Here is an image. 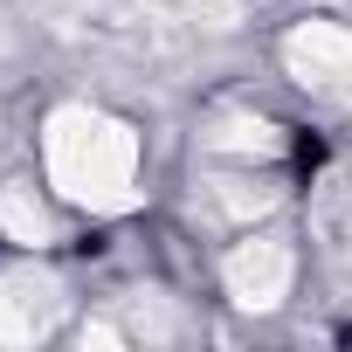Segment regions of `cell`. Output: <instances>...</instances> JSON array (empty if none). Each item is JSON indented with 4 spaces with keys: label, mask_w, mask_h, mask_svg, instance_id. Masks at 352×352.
<instances>
[{
    "label": "cell",
    "mask_w": 352,
    "mask_h": 352,
    "mask_svg": "<svg viewBox=\"0 0 352 352\" xmlns=\"http://www.w3.org/2000/svg\"><path fill=\"white\" fill-rule=\"evenodd\" d=\"M208 201H214V214H228V221H256V214L276 208V187L235 173V180H214V187H208Z\"/></svg>",
    "instance_id": "obj_8"
},
{
    "label": "cell",
    "mask_w": 352,
    "mask_h": 352,
    "mask_svg": "<svg viewBox=\"0 0 352 352\" xmlns=\"http://www.w3.org/2000/svg\"><path fill=\"white\" fill-rule=\"evenodd\" d=\"M63 318V283L42 270H8L0 276V345H35Z\"/></svg>",
    "instance_id": "obj_4"
},
{
    "label": "cell",
    "mask_w": 352,
    "mask_h": 352,
    "mask_svg": "<svg viewBox=\"0 0 352 352\" xmlns=\"http://www.w3.org/2000/svg\"><path fill=\"white\" fill-rule=\"evenodd\" d=\"M0 235H8V242H21V249L56 242V214L42 208L35 180H8V187H0Z\"/></svg>",
    "instance_id": "obj_7"
},
{
    "label": "cell",
    "mask_w": 352,
    "mask_h": 352,
    "mask_svg": "<svg viewBox=\"0 0 352 352\" xmlns=\"http://www.w3.org/2000/svg\"><path fill=\"white\" fill-rule=\"evenodd\" d=\"M290 276H297V256H290V242H276V235H249V242H235L228 263H221V283H228V297H235L242 311H276V304L290 297Z\"/></svg>",
    "instance_id": "obj_3"
},
{
    "label": "cell",
    "mask_w": 352,
    "mask_h": 352,
    "mask_svg": "<svg viewBox=\"0 0 352 352\" xmlns=\"http://www.w3.org/2000/svg\"><path fill=\"white\" fill-rule=\"evenodd\" d=\"M42 159H49V180L90 214H118L138 201V131L90 104L49 111Z\"/></svg>",
    "instance_id": "obj_1"
},
{
    "label": "cell",
    "mask_w": 352,
    "mask_h": 352,
    "mask_svg": "<svg viewBox=\"0 0 352 352\" xmlns=\"http://www.w3.org/2000/svg\"><path fill=\"white\" fill-rule=\"evenodd\" d=\"M311 221H318L324 249H331V256L352 270V159L324 173V187H318V208H311Z\"/></svg>",
    "instance_id": "obj_6"
},
{
    "label": "cell",
    "mask_w": 352,
    "mask_h": 352,
    "mask_svg": "<svg viewBox=\"0 0 352 352\" xmlns=\"http://www.w3.org/2000/svg\"><path fill=\"white\" fill-rule=\"evenodd\" d=\"M283 69H290L311 97L345 104V97H352V28H345V21H297L290 42H283Z\"/></svg>",
    "instance_id": "obj_2"
},
{
    "label": "cell",
    "mask_w": 352,
    "mask_h": 352,
    "mask_svg": "<svg viewBox=\"0 0 352 352\" xmlns=\"http://www.w3.org/2000/svg\"><path fill=\"white\" fill-rule=\"evenodd\" d=\"M201 145H208L214 159L256 166V159H276V152H283V131H276L270 118H214V124L201 131Z\"/></svg>",
    "instance_id": "obj_5"
}]
</instances>
